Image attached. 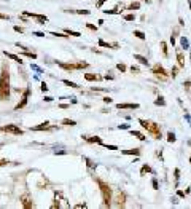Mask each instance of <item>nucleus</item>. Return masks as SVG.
Masks as SVG:
<instances>
[{
    "instance_id": "obj_38",
    "label": "nucleus",
    "mask_w": 191,
    "mask_h": 209,
    "mask_svg": "<svg viewBox=\"0 0 191 209\" xmlns=\"http://www.w3.org/2000/svg\"><path fill=\"white\" fill-rule=\"evenodd\" d=\"M77 13V15H89V10H78V11H75Z\"/></svg>"
},
{
    "instance_id": "obj_42",
    "label": "nucleus",
    "mask_w": 191,
    "mask_h": 209,
    "mask_svg": "<svg viewBox=\"0 0 191 209\" xmlns=\"http://www.w3.org/2000/svg\"><path fill=\"white\" fill-rule=\"evenodd\" d=\"M86 27L91 30H97V26H94V24H86Z\"/></svg>"
},
{
    "instance_id": "obj_56",
    "label": "nucleus",
    "mask_w": 191,
    "mask_h": 209,
    "mask_svg": "<svg viewBox=\"0 0 191 209\" xmlns=\"http://www.w3.org/2000/svg\"><path fill=\"white\" fill-rule=\"evenodd\" d=\"M190 163H191V156H190Z\"/></svg>"
},
{
    "instance_id": "obj_16",
    "label": "nucleus",
    "mask_w": 191,
    "mask_h": 209,
    "mask_svg": "<svg viewBox=\"0 0 191 209\" xmlns=\"http://www.w3.org/2000/svg\"><path fill=\"white\" fill-rule=\"evenodd\" d=\"M177 62H178V67H185V56L181 51H177Z\"/></svg>"
},
{
    "instance_id": "obj_21",
    "label": "nucleus",
    "mask_w": 191,
    "mask_h": 209,
    "mask_svg": "<svg viewBox=\"0 0 191 209\" xmlns=\"http://www.w3.org/2000/svg\"><path fill=\"white\" fill-rule=\"evenodd\" d=\"M62 125H66V126H75L77 122H75V120H70V118H64L62 120Z\"/></svg>"
},
{
    "instance_id": "obj_32",
    "label": "nucleus",
    "mask_w": 191,
    "mask_h": 209,
    "mask_svg": "<svg viewBox=\"0 0 191 209\" xmlns=\"http://www.w3.org/2000/svg\"><path fill=\"white\" fill-rule=\"evenodd\" d=\"M170 75H172V78H175L177 75H178V67H172V70H170Z\"/></svg>"
},
{
    "instance_id": "obj_26",
    "label": "nucleus",
    "mask_w": 191,
    "mask_h": 209,
    "mask_svg": "<svg viewBox=\"0 0 191 209\" xmlns=\"http://www.w3.org/2000/svg\"><path fill=\"white\" fill-rule=\"evenodd\" d=\"M161 50H162V54H164L166 58L169 56V51H167V43H166V42H161Z\"/></svg>"
},
{
    "instance_id": "obj_44",
    "label": "nucleus",
    "mask_w": 191,
    "mask_h": 209,
    "mask_svg": "<svg viewBox=\"0 0 191 209\" xmlns=\"http://www.w3.org/2000/svg\"><path fill=\"white\" fill-rule=\"evenodd\" d=\"M41 91H43V93L48 91V85H46V83H41Z\"/></svg>"
},
{
    "instance_id": "obj_48",
    "label": "nucleus",
    "mask_w": 191,
    "mask_h": 209,
    "mask_svg": "<svg viewBox=\"0 0 191 209\" xmlns=\"http://www.w3.org/2000/svg\"><path fill=\"white\" fill-rule=\"evenodd\" d=\"M105 2H107V0H99V2H97V8H100V7L104 5Z\"/></svg>"
},
{
    "instance_id": "obj_3",
    "label": "nucleus",
    "mask_w": 191,
    "mask_h": 209,
    "mask_svg": "<svg viewBox=\"0 0 191 209\" xmlns=\"http://www.w3.org/2000/svg\"><path fill=\"white\" fill-rule=\"evenodd\" d=\"M97 180V185L100 188V193H102V199H104V206L105 208H110L111 206V187L107 182L100 179H96Z\"/></svg>"
},
{
    "instance_id": "obj_35",
    "label": "nucleus",
    "mask_w": 191,
    "mask_h": 209,
    "mask_svg": "<svg viewBox=\"0 0 191 209\" xmlns=\"http://www.w3.org/2000/svg\"><path fill=\"white\" fill-rule=\"evenodd\" d=\"M124 19L126 21H136V15H132V13H131V15H126Z\"/></svg>"
},
{
    "instance_id": "obj_49",
    "label": "nucleus",
    "mask_w": 191,
    "mask_h": 209,
    "mask_svg": "<svg viewBox=\"0 0 191 209\" xmlns=\"http://www.w3.org/2000/svg\"><path fill=\"white\" fill-rule=\"evenodd\" d=\"M75 208H77V209H80V208H86V203H83V204H81V203H80V204H75Z\"/></svg>"
},
{
    "instance_id": "obj_40",
    "label": "nucleus",
    "mask_w": 191,
    "mask_h": 209,
    "mask_svg": "<svg viewBox=\"0 0 191 209\" xmlns=\"http://www.w3.org/2000/svg\"><path fill=\"white\" fill-rule=\"evenodd\" d=\"M13 29H15V32H19V34H22V32H24V29H22V27H19V26H15Z\"/></svg>"
},
{
    "instance_id": "obj_14",
    "label": "nucleus",
    "mask_w": 191,
    "mask_h": 209,
    "mask_svg": "<svg viewBox=\"0 0 191 209\" xmlns=\"http://www.w3.org/2000/svg\"><path fill=\"white\" fill-rule=\"evenodd\" d=\"M85 80H88V82H97V80H102V77L97 75V73H85Z\"/></svg>"
},
{
    "instance_id": "obj_10",
    "label": "nucleus",
    "mask_w": 191,
    "mask_h": 209,
    "mask_svg": "<svg viewBox=\"0 0 191 209\" xmlns=\"http://www.w3.org/2000/svg\"><path fill=\"white\" fill-rule=\"evenodd\" d=\"M51 128H53V126L49 125V122H45V123L37 125V126H32V128H30V131H49Z\"/></svg>"
},
{
    "instance_id": "obj_34",
    "label": "nucleus",
    "mask_w": 191,
    "mask_h": 209,
    "mask_svg": "<svg viewBox=\"0 0 191 209\" xmlns=\"http://www.w3.org/2000/svg\"><path fill=\"white\" fill-rule=\"evenodd\" d=\"M183 88H185L186 91H190V90H191V82H190V80L183 82Z\"/></svg>"
},
{
    "instance_id": "obj_36",
    "label": "nucleus",
    "mask_w": 191,
    "mask_h": 209,
    "mask_svg": "<svg viewBox=\"0 0 191 209\" xmlns=\"http://www.w3.org/2000/svg\"><path fill=\"white\" fill-rule=\"evenodd\" d=\"M83 160H85V161H86V165H88V168H96V165H94V163H92V161H91L89 158H83Z\"/></svg>"
},
{
    "instance_id": "obj_39",
    "label": "nucleus",
    "mask_w": 191,
    "mask_h": 209,
    "mask_svg": "<svg viewBox=\"0 0 191 209\" xmlns=\"http://www.w3.org/2000/svg\"><path fill=\"white\" fill-rule=\"evenodd\" d=\"M129 70H131L132 73H140V69H139V67H136V66H132L131 69H129Z\"/></svg>"
},
{
    "instance_id": "obj_11",
    "label": "nucleus",
    "mask_w": 191,
    "mask_h": 209,
    "mask_svg": "<svg viewBox=\"0 0 191 209\" xmlns=\"http://www.w3.org/2000/svg\"><path fill=\"white\" fill-rule=\"evenodd\" d=\"M83 137V141H86L88 144H102V137L99 136H81Z\"/></svg>"
},
{
    "instance_id": "obj_46",
    "label": "nucleus",
    "mask_w": 191,
    "mask_h": 209,
    "mask_svg": "<svg viewBox=\"0 0 191 209\" xmlns=\"http://www.w3.org/2000/svg\"><path fill=\"white\" fill-rule=\"evenodd\" d=\"M51 35H54V37H67L64 34H59V32H51Z\"/></svg>"
},
{
    "instance_id": "obj_8",
    "label": "nucleus",
    "mask_w": 191,
    "mask_h": 209,
    "mask_svg": "<svg viewBox=\"0 0 191 209\" xmlns=\"http://www.w3.org/2000/svg\"><path fill=\"white\" fill-rule=\"evenodd\" d=\"M21 199V204H22V208H26V209H30V208H34V201H32V198H30V195H22V196L19 198Z\"/></svg>"
},
{
    "instance_id": "obj_15",
    "label": "nucleus",
    "mask_w": 191,
    "mask_h": 209,
    "mask_svg": "<svg viewBox=\"0 0 191 209\" xmlns=\"http://www.w3.org/2000/svg\"><path fill=\"white\" fill-rule=\"evenodd\" d=\"M123 155H140V148H129V150H121Z\"/></svg>"
},
{
    "instance_id": "obj_6",
    "label": "nucleus",
    "mask_w": 191,
    "mask_h": 209,
    "mask_svg": "<svg viewBox=\"0 0 191 209\" xmlns=\"http://www.w3.org/2000/svg\"><path fill=\"white\" fill-rule=\"evenodd\" d=\"M29 96H30V88H26L22 91V96H21V101L15 105V110H19V109H24L27 105V101H29Z\"/></svg>"
},
{
    "instance_id": "obj_43",
    "label": "nucleus",
    "mask_w": 191,
    "mask_h": 209,
    "mask_svg": "<svg viewBox=\"0 0 191 209\" xmlns=\"http://www.w3.org/2000/svg\"><path fill=\"white\" fill-rule=\"evenodd\" d=\"M151 185H153V188H155V190H158V180L156 179L151 180Z\"/></svg>"
},
{
    "instance_id": "obj_4",
    "label": "nucleus",
    "mask_w": 191,
    "mask_h": 209,
    "mask_svg": "<svg viewBox=\"0 0 191 209\" xmlns=\"http://www.w3.org/2000/svg\"><path fill=\"white\" fill-rule=\"evenodd\" d=\"M151 73H153L156 78H159V80H167V78H169V75H170V73L167 72L166 69L161 66V64H155V66H153V69H151Z\"/></svg>"
},
{
    "instance_id": "obj_2",
    "label": "nucleus",
    "mask_w": 191,
    "mask_h": 209,
    "mask_svg": "<svg viewBox=\"0 0 191 209\" xmlns=\"http://www.w3.org/2000/svg\"><path fill=\"white\" fill-rule=\"evenodd\" d=\"M139 123L143 129H147L148 133L151 134L155 139H161L162 134H161V126L158 125L156 122H151V120H143V118H139Z\"/></svg>"
},
{
    "instance_id": "obj_25",
    "label": "nucleus",
    "mask_w": 191,
    "mask_h": 209,
    "mask_svg": "<svg viewBox=\"0 0 191 209\" xmlns=\"http://www.w3.org/2000/svg\"><path fill=\"white\" fill-rule=\"evenodd\" d=\"M177 141V137H175V134L172 133V131H169L167 133V142H170V144H174Z\"/></svg>"
},
{
    "instance_id": "obj_55",
    "label": "nucleus",
    "mask_w": 191,
    "mask_h": 209,
    "mask_svg": "<svg viewBox=\"0 0 191 209\" xmlns=\"http://www.w3.org/2000/svg\"><path fill=\"white\" fill-rule=\"evenodd\" d=\"M142 2H147V3H150V2H151V0H142Z\"/></svg>"
},
{
    "instance_id": "obj_1",
    "label": "nucleus",
    "mask_w": 191,
    "mask_h": 209,
    "mask_svg": "<svg viewBox=\"0 0 191 209\" xmlns=\"http://www.w3.org/2000/svg\"><path fill=\"white\" fill-rule=\"evenodd\" d=\"M10 99V70L7 66H2L0 72V101Z\"/></svg>"
},
{
    "instance_id": "obj_28",
    "label": "nucleus",
    "mask_w": 191,
    "mask_h": 209,
    "mask_svg": "<svg viewBox=\"0 0 191 209\" xmlns=\"http://www.w3.org/2000/svg\"><path fill=\"white\" fill-rule=\"evenodd\" d=\"M134 37H137L139 40H145V34L142 30H134Z\"/></svg>"
},
{
    "instance_id": "obj_5",
    "label": "nucleus",
    "mask_w": 191,
    "mask_h": 209,
    "mask_svg": "<svg viewBox=\"0 0 191 209\" xmlns=\"http://www.w3.org/2000/svg\"><path fill=\"white\" fill-rule=\"evenodd\" d=\"M0 131H2V133L15 134V136H21V134H24V131H22L18 125H5V126H0Z\"/></svg>"
},
{
    "instance_id": "obj_51",
    "label": "nucleus",
    "mask_w": 191,
    "mask_h": 209,
    "mask_svg": "<svg viewBox=\"0 0 191 209\" xmlns=\"http://www.w3.org/2000/svg\"><path fill=\"white\" fill-rule=\"evenodd\" d=\"M34 35H37V37H45L43 32H34Z\"/></svg>"
},
{
    "instance_id": "obj_47",
    "label": "nucleus",
    "mask_w": 191,
    "mask_h": 209,
    "mask_svg": "<svg viewBox=\"0 0 191 209\" xmlns=\"http://www.w3.org/2000/svg\"><path fill=\"white\" fill-rule=\"evenodd\" d=\"M118 129H129V125H119Z\"/></svg>"
},
{
    "instance_id": "obj_13",
    "label": "nucleus",
    "mask_w": 191,
    "mask_h": 209,
    "mask_svg": "<svg viewBox=\"0 0 191 209\" xmlns=\"http://www.w3.org/2000/svg\"><path fill=\"white\" fill-rule=\"evenodd\" d=\"M56 64H58L59 67H62L64 70H69V72H72V70H75V67H73V64H67V62H60V61H56Z\"/></svg>"
},
{
    "instance_id": "obj_33",
    "label": "nucleus",
    "mask_w": 191,
    "mask_h": 209,
    "mask_svg": "<svg viewBox=\"0 0 191 209\" xmlns=\"http://www.w3.org/2000/svg\"><path fill=\"white\" fill-rule=\"evenodd\" d=\"M116 69H118V70H119L121 73H123V72H126V70H128V67H126V66H124V64H118V66H116Z\"/></svg>"
},
{
    "instance_id": "obj_41",
    "label": "nucleus",
    "mask_w": 191,
    "mask_h": 209,
    "mask_svg": "<svg viewBox=\"0 0 191 209\" xmlns=\"http://www.w3.org/2000/svg\"><path fill=\"white\" fill-rule=\"evenodd\" d=\"M7 165H8V161L5 158H0V168H2V166H7Z\"/></svg>"
},
{
    "instance_id": "obj_24",
    "label": "nucleus",
    "mask_w": 191,
    "mask_h": 209,
    "mask_svg": "<svg viewBox=\"0 0 191 209\" xmlns=\"http://www.w3.org/2000/svg\"><path fill=\"white\" fill-rule=\"evenodd\" d=\"M62 83H64V85H66V86H70V88H75V90H78V88H80V86H78V85H77V83H73V82H70V80H62Z\"/></svg>"
},
{
    "instance_id": "obj_37",
    "label": "nucleus",
    "mask_w": 191,
    "mask_h": 209,
    "mask_svg": "<svg viewBox=\"0 0 191 209\" xmlns=\"http://www.w3.org/2000/svg\"><path fill=\"white\" fill-rule=\"evenodd\" d=\"M24 54H26L27 58H30V59H37V54H35V53H29V51H26Z\"/></svg>"
},
{
    "instance_id": "obj_50",
    "label": "nucleus",
    "mask_w": 191,
    "mask_h": 209,
    "mask_svg": "<svg viewBox=\"0 0 191 209\" xmlns=\"http://www.w3.org/2000/svg\"><path fill=\"white\" fill-rule=\"evenodd\" d=\"M104 78H105V80H113L115 77H113V75H108V73H107V75H105Z\"/></svg>"
},
{
    "instance_id": "obj_19",
    "label": "nucleus",
    "mask_w": 191,
    "mask_h": 209,
    "mask_svg": "<svg viewBox=\"0 0 191 209\" xmlns=\"http://www.w3.org/2000/svg\"><path fill=\"white\" fill-rule=\"evenodd\" d=\"M129 133H131V136H134V137H136V139H139V141H145V136H143V134L142 133H139V131H134V129H132V131H129Z\"/></svg>"
},
{
    "instance_id": "obj_52",
    "label": "nucleus",
    "mask_w": 191,
    "mask_h": 209,
    "mask_svg": "<svg viewBox=\"0 0 191 209\" xmlns=\"http://www.w3.org/2000/svg\"><path fill=\"white\" fill-rule=\"evenodd\" d=\"M59 107H60V109H69V107H70V105H69V104H60Z\"/></svg>"
},
{
    "instance_id": "obj_9",
    "label": "nucleus",
    "mask_w": 191,
    "mask_h": 209,
    "mask_svg": "<svg viewBox=\"0 0 191 209\" xmlns=\"http://www.w3.org/2000/svg\"><path fill=\"white\" fill-rule=\"evenodd\" d=\"M115 204L113 206H116V208H124V204H126V195L123 193V192H118L116 193V196H115Z\"/></svg>"
},
{
    "instance_id": "obj_45",
    "label": "nucleus",
    "mask_w": 191,
    "mask_h": 209,
    "mask_svg": "<svg viewBox=\"0 0 191 209\" xmlns=\"http://www.w3.org/2000/svg\"><path fill=\"white\" fill-rule=\"evenodd\" d=\"M102 101H104V102H105V104H110V102H111V99H110V97H108V96H105V97H102Z\"/></svg>"
},
{
    "instance_id": "obj_20",
    "label": "nucleus",
    "mask_w": 191,
    "mask_h": 209,
    "mask_svg": "<svg viewBox=\"0 0 191 209\" xmlns=\"http://www.w3.org/2000/svg\"><path fill=\"white\" fill-rule=\"evenodd\" d=\"M147 173H153V169H151L150 165H143L140 168V176H145Z\"/></svg>"
},
{
    "instance_id": "obj_23",
    "label": "nucleus",
    "mask_w": 191,
    "mask_h": 209,
    "mask_svg": "<svg viewBox=\"0 0 191 209\" xmlns=\"http://www.w3.org/2000/svg\"><path fill=\"white\" fill-rule=\"evenodd\" d=\"M64 34L67 35H72V37H81L80 32H75V30H70V29H64Z\"/></svg>"
},
{
    "instance_id": "obj_54",
    "label": "nucleus",
    "mask_w": 191,
    "mask_h": 209,
    "mask_svg": "<svg viewBox=\"0 0 191 209\" xmlns=\"http://www.w3.org/2000/svg\"><path fill=\"white\" fill-rule=\"evenodd\" d=\"M177 195H178L180 198H183V196H185V193H183V192H180V190H178V192H177Z\"/></svg>"
},
{
    "instance_id": "obj_29",
    "label": "nucleus",
    "mask_w": 191,
    "mask_h": 209,
    "mask_svg": "<svg viewBox=\"0 0 191 209\" xmlns=\"http://www.w3.org/2000/svg\"><path fill=\"white\" fill-rule=\"evenodd\" d=\"M155 104H156V105H161V107H164V105H166V101H164V97H162V96H159V97H158V99L155 101Z\"/></svg>"
},
{
    "instance_id": "obj_27",
    "label": "nucleus",
    "mask_w": 191,
    "mask_h": 209,
    "mask_svg": "<svg viewBox=\"0 0 191 209\" xmlns=\"http://www.w3.org/2000/svg\"><path fill=\"white\" fill-rule=\"evenodd\" d=\"M139 8H140V2H132L131 5L128 7V10H132L134 11V10H139Z\"/></svg>"
},
{
    "instance_id": "obj_7",
    "label": "nucleus",
    "mask_w": 191,
    "mask_h": 209,
    "mask_svg": "<svg viewBox=\"0 0 191 209\" xmlns=\"http://www.w3.org/2000/svg\"><path fill=\"white\" fill-rule=\"evenodd\" d=\"M24 16H30V18H34V19H37L38 21V24H46L48 22V18H46L45 15H37V13H27V11H24Z\"/></svg>"
},
{
    "instance_id": "obj_18",
    "label": "nucleus",
    "mask_w": 191,
    "mask_h": 209,
    "mask_svg": "<svg viewBox=\"0 0 191 209\" xmlns=\"http://www.w3.org/2000/svg\"><path fill=\"white\" fill-rule=\"evenodd\" d=\"M5 54L7 58H10V59H13V61H16V62H19V64H22V59L19 58V56H16V54H13V53H8V51H5Z\"/></svg>"
},
{
    "instance_id": "obj_30",
    "label": "nucleus",
    "mask_w": 191,
    "mask_h": 209,
    "mask_svg": "<svg viewBox=\"0 0 191 209\" xmlns=\"http://www.w3.org/2000/svg\"><path fill=\"white\" fill-rule=\"evenodd\" d=\"M100 145L105 147V148H108V150H118V147H116V145H110V144H104V142H102Z\"/></svg>"
},
{
    "instance_id": "obj_53",
    "label": "nucleus",
    "mask_w": 191,
    "mask_h": 209,
    "mask_svg": "<svg viewBox=\"0 0 191 209\" xmlns=\"http://www.w3.org/2000/svg\"><path fill=\"white\" fill-rule=\"evenodd\" d=\"M45 101L46 102H51V101H53V97H51V96H45Z\"/></svg>"
},
{
    "instance_id": "obj_31",
    "label": "nucleus",
    "mask_w": 191,
    "mask_h": 209,
    "mask_svg": "<svg viewBox=\"0 0 191 209\" xmlns=\"http://www.w3.org/2000/svg\"><path fill=\"white\" fill-rule=\"evenodd\" d=\"M174 177H175V182L178 184V179H180V169H178V168H175V171H174Z\"/></svg>"
},
{
    "instance_id": "obj_12",
    "label": "nucleus",
    "mask_w": 191,
    "mask_h": 209,
    "mask_svg": "<svg viewBox=\"0 0 191 209\" xmlns=\"http://www.w3.org/2000/svg\"><path fill=\"white\" fill-rule=\"evenodd\" d=\"M140 105L139 104H116V109L118 110H136Z\"/></svg>"
},
{
    "instance_id": "obj_22",
    "label": "nucleus",
    "mask_w": 191,
    "mask_h": 209,
    "mask_svg": "<svg viewBox=\"0 0 191 209\" xmlns=\"http://www.w3.org/2000/svg\"><path fill=\"white\" fill-rule=\"evenodd\" d=\"M180 45L183 46V50H188V46H190L188 39H186V37H180Z\"/></svg>"
},
{
    "instance_id": "obj_17",
    "label": "nucleus",
    "mask_w": 191,
    "mask_h": 209,
    "mask_svg": "<svg viewBox=\"0 0 191 209\" xmlns=\"http://www.w3.org/2000/svg\"><path fill=\"white\" fill-rule=\"evenodd\" d=\"M134 59H136V61H139L142 66H148V59H147L145 56H142V54H134Z\"/></svg>"
}]
</instances>
